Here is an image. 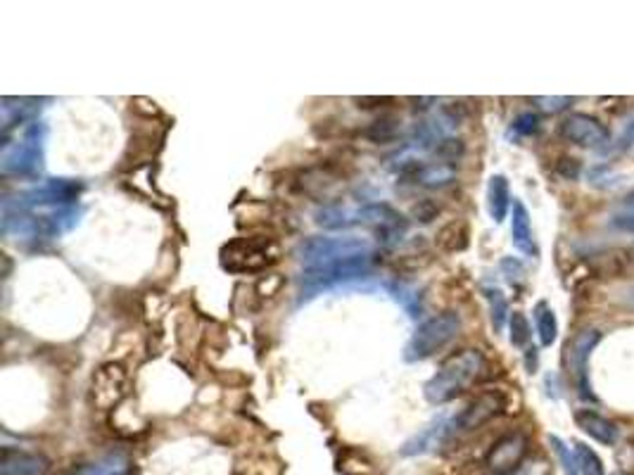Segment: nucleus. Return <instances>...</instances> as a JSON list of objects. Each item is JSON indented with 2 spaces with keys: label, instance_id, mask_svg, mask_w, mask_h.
Segmentation results:
<instances>
[{
  "label": "nucleus",
  "instance_id": "obj_1",
  "mask_svg": "<svg viewBox=\"0 0 634 475\" xmlns=\"http://www.w3.org/2000/svg\"><path fill=\"white\" fill-rule=\"evenodd\" d=\"M485 371L483 352L477 350H461L454 357H449L445 364L439 366V371L423 385L425 399L435 406L454 402L461 397L477 378Z\"/></svg>",
  "mask_w": 634,
  "mask_h": 475
},
{
  "label": "nucleus",
  "instance_id": "obj_2",
  "mask_svg": "<svg viewBox=\"0 0 634 475\" xmlns=\"http://www.w3.org/2000/svg\"><path fill=\"white\" fill-rule=\"evenodd\" d=\"M43 145H46V124L33 119L14 141L3 143L0 171L5 176H36L43 167Z\"/></svg>",
  "mask_w": 634,
  "mask_h": 475
},
{
  "label": "nucleus",
  "instance_id": "obj_3",
  "mask_svg": "<svg viewBox=\"0 0 634 475\" xmlns=\"http://www.w3.org/2000/svg\"><path fill=\"white\" fill-rule=\"evenodd\" d=\"M458 333H461V316L457 312L447 309L442 314H435L432 319L423 321L413 331L412 340L404 347V361L419 364V361L435 357L449 345L451 340H457Z\"/></svg>",
  "mask_w": 634,
  "mask_h": 475
},
{
  "label": "nucleus",
  "instance_id": "obj_4",
  "mask_svg": "<svg viewBox=\"0 0 634 475\" xmlns=\"http://www.w3.org/2000/svg\"><path fill=\"white\" fill-rule=\"evenodd\" d=\"M373 252V242L359 235H312L302 242L297 257L304 269H316Z\"/></svg>",
  "mask_w": 634,
  "mask_h": 475
},
{
  "label": "nucleus",
  "instance_id": "obj_5",
  "mask_svg": "<svg viewBox=\"0 0 634 475\" xmlns=\"http://www.w3.org/2000/svg\"><path fill=\"white\" fill-rule=\"evenodd\" d=\"M373 264H376V252L359 254V257L335 261V264H326V267L304 269L300 279V286H302L300 302L312 300V297H316V295L323 293V290H331V288L349 283V280L367 279V276L371 274Z\"/></svg>",
  "mask_w": 634,
  "mask_h": 475
},
{
  "label": "nucleus",
  "instance_id": "obj_6",
  "mask_svg": "<svg viewBox=\"0 0 634 475\" xmlns=\"http://www.w3.org/2000/svg\"><path fill=\"white\" fill-rule=\"evenodd\" d=\"M81 193H84V183L79 178H46L39 186L20 193L14 200H3V209L36 212V209L74 207Z\"/></svg>",
  "mask_w": 634,
  "mask_h": 475
},
{
  "label": "nucleus",
  "instance_id": "obj_7",
  "mask_svg": "<svg viewBox=\"0 0 634 475\" xmlns=\"http://www.w3.org/2000/svg\"><path fill=\"white\" fill-rule=\"evenodd\" d=\"M278 260L268 238H236L222 248V267L231 274H257Z\"/></svg>",
  "mask_w": 634,
  "mask_h": 475
},
{
  "label": "nucleus",
  "instance_id": "obj_8",
  "mask_svg": "<svg viewBox=\"0 0 634 475\" xmlns=\"http://www.w3.org/2000/svg\"><path fill=\"white\" fill-rule=\"evenodd\" d=\"M558 136L570 145L587 148V151H602L611 141V131L603 122L587 114V112H573L558 124Z\"/></svg>",
  "mask_w": 634,
  "mask_h": 475
},
{
  "label": "nucleus",
  "instance_id": "obj_9",
  "mask_svg": "<svg viewBox=\"0 0 634 475\" xmlns=\"http://www.w3.org/2000/svg\"><path fill=\"white\" fill-rule=\"evenodd\" d=\"M129 392V373L122 364L107 361L93 373L91 399L98 409H114Z\"/></svg>",
  "mask_w": 634,
  "mask_h": 475
},
{
  "label": "nucleus",
  "instance_id": "obj_10",
  "mask_svg": "<svg viewBox=\"0 0 634 475\" xmlns=\"http://www.w3.org/2000/svg\"><path fill=\"white\" fill-rule=\"evenodd\" d=\"M528 450L530 440L525 433H521V430L506 433V435L499 437L497 443L490 447V452L485 456V469L490 470L492 475L511 473V470H516L518 466H523Z\"/></svg>",
  "mask_w": 634,
  "mask_h": 475
},
{
  "label": "nucleus",
  "instance_id": "obj_11",
  "mask_svg": "<svg viewBox=\"0 0 634 475\" xmlns=\"http://www.w3.org/2000/svg\"><path fill=\"white\" fill-rule=\"evenodd\" d=\"M503 409H506V399H503L502 392H483L461 414L451 418L454 421V433H471V430L483 428L485 424H490L492 418H497Z\"/></svg>",
  "mask_w": 634,
  "mask_h": 475
},
{
  "label": "nucleus",
  "instance_id": "obj_12",
  "mask_svg": "<svg viewBox=\"0 0 634 475\" xmlns=\"http://www.w3.org/2000/svg\"><path fill=\"white\" fill-rule=\"evenodd\" d=\"M549 443L554 444V452L558 456L566 475H606L599 454L584 443H575L573 447H566L563 440H558L554 435L549 437Z\"/></svg>",
  "mask_w": 634,
  "mask_h": 475
},
{
  "label": "nucleus",
  "instance_id": "obj_13",
  "mask_svg": "<svg viewBox=\"0 0 634 475\" xmlns=\"http://www.w3.org/2000/svg\"><path fill=\"white\" fill-rule=\"evenodd\" d=\"M602 340V331L596 328H589V331H582L575 340H573V347H570V364H573V376H575V385L580 390V397L589 399V402H596L594 392L589 388V371H587V361L592 357L594 347L599 345Z\"/></svg>",
  "mask_w": 634,
  "mask_h": 475
},
{
  "label": "nucleus",
  "instance_id": "obj_14",
  "mask_svg": "<svg viewBox=\"0 0 634 475\" xmlns=\"http://www.w3.org/2000/svg\"><path fill=\"white\" fill-rule=\"evenodd\" d=\"M454 435H457V433H454V421L447 416H439L435 418L432 424L425 425L421 433H416L412 440H406V443L402 444L399 454L402 456L428 454V452H435L439 450V447H445Z\"/></svg>",
  "mask_w": 634,
  "mask_h": 475
},
{
  "label": "nucleus",
  "instance_id": "obj_15",
  "mask_svg": "<svg viewBox=\"0 0 634 475\" xmlns=\"http://www.w3.org/2000/svg\"><path fill=\"white\" fill-rule=\"evenodd\" d=\"M573 421H575V425L584 435L592 437L594 443L603 444V447H613L618 443V425L611 418L603 416V414H599V411L577 409L573 414Z\"/></svg>",
  "mask_w": 634,
  "mask_h": 475
},
{
  "label": "nucleus",
  "instance_id": "obj_16",
  "mask_svg": "<svg viewBox=\"0 0 634 475\" xmlns=\"http://www.w3.org/2000/svg\"><path fill=\"white\" fill-rule=\"evenodd\" d=\"M48 469L50 463L41 454L10 450V447H5L0 454V475H48Z\"/></svg>",
  "mask_w": 634,
  "mask_h": 475
},
{
  "label": "nucleus",
  "instance_id": "obj_17",
  "mask_svg": "<svg viewBox=\"0 0 634 475\" xmlns=\"http://www.w3.org/2000/svg\"><path fill=\"white\" fill-rule=\"evenodd\" d=\"M511 238H513L518 252L525 254V257L539 254L535 233H532V219H530L528 207L521 200L513 202V207H511Z\"/></svg>",
  "mask_w": 634,
  "mask_h": 475
},
{
  "label": "nucleus",
  "instance_id": "obj_18",
  "mask_svg": "<svg viewBox=\"0 0 634 475\" xmlns=\"http://www.w3.org/2000/svg\"><path fill=\"white\" fill-rule=\"evenodd\" d=\"M36 98H3L0 114H3V138L10 136L14 126H27L33 122V114L39 112Z\"/></svg>",
  "mask_w": 634,
  "mask_h": 475
},
{
  "label": "nucleus",
  "instance_id": "obj_19",
  "mask_svg": "<svg viewBox=\"0 0 634 475\" xmlns=\"http://www.w3.org/2000/svg\"><path fill=\"white\" fill-rule=\"evenodd\" d=\"M69 475H136V463L131 456L112 452V454L100 456L95 461L74 469Z\"/></svg>",
  "mask_w": 634,
  "mask_h": 475
},
{
  "label": "nucleus",
  "instance_id": "obj_20",
  "mask_svg": "<svg viewBox=\"0 0 634 475\" xmlns=\"http://www.w3.org/2000/svg\"><path fill=\"white\" fill-rule=\"evenodd\" d=\"M457 174H458L457 164L425 162L419 169V174L413 176L412 183H416V186H421V188L438 190V188H447L449 183L457 181Z\"/></svg>",
  "mask_w": 634,
  "mask_h": 475
},
{
  "label": "nucleus",
  "instance_id": "obj_21",
  "mask_svg": "<svg viewBox=\"0 0 634 475\" xmlns=\"http://www.w3.org/2000/svg\"><path fill=\"white\" fill-rule=\"evenodd\" d=\"M511 207L513 205H511L509 178L502 174H494L490 178V183H487V209H490V216L494 219V224H502Z\"/></svg>",
  "mask_w": 634,
  "mask_h": 475
},
{
  "label": "nucleus",
  "instance_id": "obj_22",
  "mask_svg": "<svg viewBox=\"0 0 634 475\" xmlns=\"http://www.w3.org/2000/svg\"><path fill=\"white\" fill-rule=\"evenodd\" d=\"M532 319H535L537 338L542 343V347H551L558 338V321H556L554 309L549 306V302H537L532 309Z\"/></svg>",
  "mask_w": 634,
  "mask_h": 475
},
{
  "label": "nucleus",
  "instance_id": "obj_23",
  "mask_svg": "<svg viewBox=\"0 0 634 475\" xmlns=\"http://www.w3.org/2000/svg\"><path fill=\"white\" fill-rule=\"evenodd\" d=\"M385 288L387 293L393 295V300L404 306V312L409 314L412 319H419L421 314H423V302H421V293L416 288L404 283V280H390Z\"/></svg>",
  "mask_w": 634,
  "mask_h": 475
},
{
  "label": "nucleus",
  "instance_id": "obj_24",
  "mask_svg": "<svg viewBox=\"0 0 634 475\" xmlns=\"http://www.w3.org/2000/svg\"><path fill=\"white\" fill-rule=\"evenodd\" d=\"M468 238H471V233H468V224L451 222L439 231L435 245H438L442 252H464V250L468 248Z\"/></svg>",
  "mask_w": 634,
  "mask_h": 475
},
{
  "label": "nucleus",
  "instance_id": "obj_25",
  "mask_svg": "<svg viewBox=\"0 0 634 475\" xmlns=\"http://www.w3.org/2000/svg\"><path fill=\"white\" fill-rule=\"evenodd\" d=\"M402 133V122L394 117H380L364 129V138L371 143H393Z\"/></svg>",
  "mask_w": 634,
  "mask_h": 475
},
{
  "label": "nucleus",
  "instance_id": "obj_26",
  "mask_svg": "<svg viewBox=\"0 0 634 475\" xmlns=\"http://www.w3.org/2000/svg\"><path fill=\"white\" fill-rule=\"evenodd\" d=\"M485 300L490 305V321L494 333H502L503 325H506V319H509V300L506 295L499 290V288H485L483 290Z\"/></svg>",
  "mask_w": 634,
  "mask_h": 475
},
{
  "label": "nucleus",
  "instance_id": "obj_27",
  "mask_svg": "<svg viewBox=\"0 0 634 475\" xmlns=\"http://www.w3.org/2000/svg\"><path fill=\"white\" fill-rule=\"evenodd\" d=\"M611 226L622 231V233H634V190L611 215Z\"/></svg>",
  "mask_w": 634,
  "mask_h": 475
},
{
  "label": "nucleus",
  "instance_id": "obj_28",
  "mask_svg": "<svg viewBox=\"0 0 634 475\" xmlns=\"http://www.w3.org/2000/svg\"><path fill=\"white\" fill-rule=\"evenodd\" d=\"M464 151H466L464 141L457 136H445L438 145H435V148H432V152L438 155L439 162H451V164H457V160H461Z\"/></svg>",
  "mask_w": 634,
  "mask_h": 475
},
{
  "label": "nucleus",
  "instance_id": "obj_29",
  "mask_svg": "<svg viewBox=\"0 0 634 475\" xmlns=\"http://www.w3.org/2000/svg\"><path fill=\"white\" fill-rule=\"evenodd\" d=\"M537 131H539V117H537L535 112H523V114H518V117L511 122L509 136L530 138L535 136Z\"/></svg>",
  "mask_w": 634,
  "mask_h": 475
},
{
  "label": "nucleus",
  "instance_id": "obj_30",
  "mask_svg": "<svg viewBox=\"0 0 634 475\" xmlns=\"http://www.w3.org/2000/svg\"><path fill=\"white\" fill-rule=\"evenodd\" d=\"M509 331H511V345L513 347H528L530 338H532V331H530V324L521 312H513L509 319Z\"/></svg>",
  "mask_w": 634,
  "mask_h": 475
},
{
  "label": "nucleus",
  "instance_id": "obj_31",
  "mask_svg": "<svg viewBox=\"0 0 634 475\" xmlns=\"http://www.w3.org/2000/svg\"><path fill=\"white\" fill-rule=\"evenodd\" d=\"M530 103L535 105L537 110L544 112V114H558V112L568 110L570 105L575 103V98H566V96H537V98H530Z\"/></svg>",
  "mask_w": 634,
  "mask_h": 475
},
{
  "label": "nucleus",
  "instance_id": "obj_32",
  "mask_svg": "<svg viewBox=\"0 0 634 475\" xmlns=\"http://www.w3.org/2000/svg\"><path fill=\"white\" fill-rule=\"evenodd\" d=\"M580 171L582 164L575 157H561L558 164H556V174L561 176V178H566V181H575L577 176H580Z\"/></svg>",
  "mask_w": 634,
  "mask_h": 475
},
{
  "label": "nucleus",
  "instance_id": "obj_33",
  "mask_svg": "<svg viewBox=\"0 0 634 475\" xmlns=\"http://www.w3.org/2000/svg\"><path fill=\"white\" fill-rule=\"evenodd\" d=\"M502 271H503V276H506V280H509L511 286H518L521 280H523V276H525V269H523V264L518 260H513V257H506V260H502Z\"/></svg>",
  "mask_w": 634,
  "mask_h": 475
},
{
  "label": "nucleus",
  "instance_id": "obj_34",
  "mask_svg": "<svg viewBox=\"0 0 634 475\" xmlns=\"http://www.w3.org/2000/svg\"><path fill=\"white\" fill-rule=\"evenodd\" d=\"M618 151L629 160H634V119L622 129L620 138H618Z\"/></svg>",
  "mask_w": 634,
  "mask_h": 475
},
{
  "label": "nucleus",
  "instance_id": "obj_35",
  "mask_svg": "<svg viewBox=\"0 0 634 475\" xmlns=\"http://www.w3.org/2000/svg\"><path fill=\"white\" fill-rule=\"evenodd\" d=\"M438 212H439V207L432 200H423V202H419L416 207H413V216H416L421 224H430L432 219L438 216Z\"/></svg>",
  "mask_w": 634,
  "mask_h": 475
},
{
  "label": "nucleus",
  "instance_id": "obj_36",
  "mask_svg": "<svg viewBox=\"0 0 634 475\" xmlns=\"http://www.w3.org/2000/svg\"><path fill=\"white\" fill-rule=\"evenodd\" d=\"M506 475H549V466L544 461H530L523 463V466H518L516 470H511V473Z\"/></svg>",
  "mask_w": 634,
  "mask_h": 475
},
{
  "label": "nucleus",
  "instance_id": "obj_37",
  "mask_svg": "<svg viewBox=\"0 0 634 475\" xmlns=\"http://www.w3.org/2000/svg\"><path fill=\"white\" fill-rule=\"evenodd\" d=\"M354 103L359 105V107H364V110H373V107H383V105H390L394 103L393 98H378V96H373V98H368V96H361V98H354Z\"/></svg>",
  "mask_w": 634,
  "mask_h": 475
},
{
  "label": "nucleus",
  "instance_id": "obj_38",
  "mask_svg": "<svg viewBox=\"0 0 634 475\" xmlns=\"http://www.w3.org/2000/svg\"><path fill=\"white\" fill-rule=\"evenodd\" d=\"M268 280H271V286H267V280L259 283V293H262L264 297H271V295L281 288V279H278V276H268Z\"/></svg>",
  "mask_w": 634,
  "mask_h": 475
},
{
  "label": "nucleus",
  "instance_id": "obj_39",
  "mask_svg": "<svg viewBox=\"0 0 634 475\" xmlns=\"http://www.w3.org/2000/svg\"><path fill=\"white\" fill-rule=\"evenodd\" d=\"M537 364H539V354H537L535 347H528V350H525V366H528V371L535 373Z\"/></svg>",
  "mask_w": 634,
  "mask_h": 475
}]
</instances>
